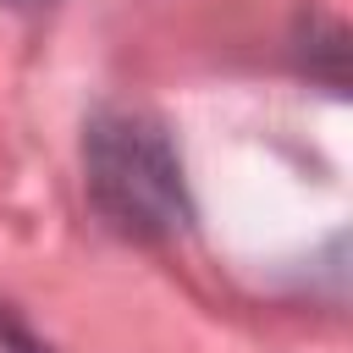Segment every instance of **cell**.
I'll use <instances>...</instances> for the list:
<instances>
[{"mask_svg":"<svg viewBox=\"0 0 353 353\" xmlns=\"http://www.w3.org/2000/svg\"><path fill=\"white\" fill-rule=\"evenodd\" d=\"M88 188L127 232L182 226V171L160 127L138 116H110L88 132Z\"/></svg>","mask_w":353,"mask_h":353,"instance_id":"6da1fadb","label":"cell"},{"mask_svg":"<svg viewBox=\"0 0 353 353\" xmlns=\"http://www.w3.org/2000/svg\"><path fill=\"white\" fill-rule=\"evenodd\" d=\"M6 6H17V11H39V6H55V0H6Z\"/></svg>","mask_w":353,"mask_h":353,"instance_id":"7a4b0ae2","label":"cell"}]
</instances>
